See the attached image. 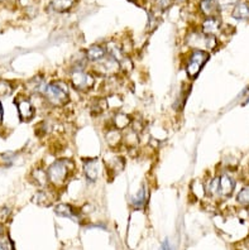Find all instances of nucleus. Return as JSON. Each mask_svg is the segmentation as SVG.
<instances>
[{
    "mask_svg": "<svg viewBox=\"0 0 249 250\" xmlns=\"http://www.w3.org/2000/svg\"><path fill=\"white\" fill-rule=\"evenodd\" d=\"M152 1H157V0H152Z\"/></svg>",
    "mask_w": 249,
    "mask_h": 250,
    "instance_id": "nucleus-33",
    "label": "nucleus"
},
{
    "mask_svg": "<svg viewBox=\"0 0 249 250\" xmlns=\"http://www.w3.org/2000/svg\"><path fill=\"white\" fill-rule=\"evenodd\" d=\"M0 1H5V0H0Z\"/></svg>",
    "mask_w": 249,
    "mask_h": 250,
    "instance_id": "nucleus-32",
    "label": "nucleus"
},
{
    "mask_svg": "<svg viewBox=\"0 0 249 250\" xmlns=\"http://www.w3.org/2000/svg\"><path fill=\"white\" fill-rule=\"evenodd\" d=\"M119 72H120V63L118 60L109 55L105 56L101 61L96 62L92 67V73L95 76H103L105 79L116 76Z\"/></svg>",
    "mask_w": 249,
    "mask_h": 250,
    "instance_id": "nucleus-5",
    "label": "nucleus"
},
{
    "mask_svg": "<svg viewBox=\"0 0 249 250\" xmlns=\"http://www.w3.org/2000/svg\"><path fill=\"white\" fill-rule=\"evenodd\" d=\"M139 144V133L134 129H125L123 134V146H125L128 149H136Z\"/></svg>",
    "mask_w": 249,
    "mask_h": 250,
    "instance_id": "nucleus-17",
    "label": "nucleus"
},
{
    "mask_svg": "<svg viewBox=\"0 0 249 250\" xmlns=\"http://www.w3.org/2000/svg\"><path fill=\"white\" fill-rule=\"evenodd\" d=\"M233 18L238 21H249V3H238L233 10Z\"/></svg>",
    "mask_w": 249,
    "mask_h": 250,
    "instance_id": "nucleus-22",
    "label": "nucleus"
},
{
    "mask_svg": "<svg viewBox=\"0 0 249 250\" xmlns=\"http://www.w3.org/2000/svg\"><path fill=\"white\" fill-rule=\"evenodd\" d=\"M238 3H239V0H216V4H218L219 9L220 10L226 9L229 6L237 5Z\"/></svg>",
    "mask_w": 249,
    "mask_h": 250,
    "instance_id": "nucleus-27",
    "label": "nucleus"
},
{
    "mask_svg": "<svg viewBox=\"0 0 249 250\" xmlns=\"http://www.w3.org/2000/svg\"><path fill=\"white\" fill-rule=\"evenodd\" d=\"M14 103L17 105V110H18L19 118H21L22 122H31L36 115V109H34L32 101L24 96H18L14 100Z\"/></svg>",
    "mask_w": 249,
    "mask_h": 250,
    "instance_id": "nucleus-6",
    "label": "nucleus"
},
{
    "mask_svg": "<svg viewBox=\"0 0 249 250\" xmlns=\"http://www.w3.org/2000/svg\"><path fill=\"white\" fill-rule=\"evenodd\" d=\"M75 163L72 159L60 158L56 159L48 168H47V174H48L49 186H53V188H61L68 182L72 173L75 172Z\"/></svg>",
    "mask_w": 249,
    "mask_h": 250,
    "instance_id": "nucleus-1",
    "label": "nucleus"
},
{
    "mask_svg": "<svg viewBox=\"0 0 249 250\" xmlns=\"http://www.w3.org/2000/svg\"><path fill=\"white\" fill-rule=\"evenodd\" d=\"M222 29V21L218 17L205 18L201 23V32L206 36H216Z\"/></svg>",
    "mask_w": 249,
    "mask_h": 250,
    "instance_id": "nucleus-12",
    "label": "nucleus"
},
{
    "mask_svg": "<svg viewBox=\"0 0 249 250\" xmlns=\"http://www.w3.org/2000/svg\"><path fill=\"white\" fill-rule=\"evenodd\" d=\"M3 118H4V109L1 103H0V125L3 124Z\"/></svg>",
    "mask_w": 249,
    "mask_h": 250,
    "instance_id": "nucleus-30",
    "label": "nucleus"
},
{
    "mask_svg": "<svg viewBox=\"0 0 249 250\" xmlns=\"http://www.w3.org/2000/svg\"><path fill=\"white\" fill-rule=\"evenodd\" d=\"M84 173L88 182H95L97 180V159L86 158L84 159Z\"/></svg>",
    "mask_w": 249,
    "mask_h": 250,
    "instance_id": "nucleus-16",
    "label": "nucleus"
},
{
    "mask_svg": "<svg viewBox=\"0 0 249 250\" xmlns=\"http://www.w3.org/2000/svg\"><path fill=\"white\" fill-rule=\"evenodd\" d=\"M105 142L112 149L119 148L120 146H123V133L112 126V128L105 131Z\"/></svg>",
    "mask_w": 249,
    "mask_h": 250,
    "instance_id": "nucleus-14",
    "label": "nucleus"
},
{
    "mask_svg": "<svg viewBox=\"0 0 249 250\" xmlns=\"http://www.w3.org/2000/svg\"><path fill=\"white\" fill-rule=\"evenodd\" d=\"M234 188H235V181L229 174L219 176V196L229 197L234 192Z\"/></svg>",
    "mask_w": 249,
    "mask_h": 250,
    "instance_id": "nucleus-13",
    "label": "nucleus"
},
{
    "mask_svg": "<svg viewBox=\"0 0 249 250\" xmlns=\"http://www.w3.org/2000/svg\"><path fill=\"white\" fill-rule=\"evenodd\" d=\"M47 87L46 77L43 75H36L32 77L27 83H25V89L31 95H43L45 90Z\"/></svg>",
    "mask_w": 249,
    "mask_h": 250,
    "instance_id": "nucleus-9",
    "label": "nucleus"
},
{
    "mask_svg": "<svg viewBox=\"0 0 249 250\" xmlns=\"http://www.w3.org/2000/svg\"><path fill=\"white\" fill-rule=\"evenodd\" d=\"M237 202L242 206H249V187H244L238 192Z\"/></svg>",
    "mask_w": 249,
    "mask_h": 250,
    "instance_id": "nucleus-24",
    "label": "nucleus"
},
{
    "mask_svg": "<svg viewBox=\"0 0 249 250\" xmlns=\"http://www.w3.org/2000/svg\"><path fill=\"white\" fill-rule=\"evenodd\" d=\"M13 90H14V86L12 85V83L6 81V80H0V98H5V96L12 95Z\"/></svg>",
    "mask_w": 249,
    "mask_h": 250,
    "instance_id": "nucleus-23",
    "label": "nucleus"
},
{
    "mask_svg": "<svg viewBox=\"0 0 249 250\" xmlns=\"http://www.w3.org/2000/svg\"><path fill=\"white\" fill-rule=\"evenodd\" d=\"M10 215H12V210L6 206H1L0 208V224L6 223L9 220Z\"/></svg>",
    "mask_w": 249,
    "mask_h": 250,
    "instance_id": "nucleus-26",
    "label": "nucleus"
},
{
    "mask_svg": "<svg viewBox=\"0 0 249 250\" xmlns=\"http://www.w3.org/2000/svg\"><path fill=\"white\" fill-rule=\"evenodd\" d=\"M132 120H133V118L128 115V114L116 111L113 115V128L118 129L120 131L125 130V129L131 128Z\"/></svg>",
    "mask_w": 249,
    "mask_h": 250,
    "instance_id": "nucleus-15",
    "label": "nucleus"
},
{
    "mask_svg": "<svg viewBox=\"0 0 249 250\" xmlns=\"http://www.w3.org/2000/svg\"><path fill=\"white\" fill-rule=\"evenodd\" d=\"M148 198H149V192H148V188L146 187V185H143L142 188L138 191V193L132 198V206L134 208H146L147 202H148Z\"/></svg>",
    "mask_w": 249,
    "mask_h": 250,
    "instance_id": "nucleus-20",
    "label": "nucleus"
},
{
    "mask_svg": "<svg viewBox=\"0 0 249 250\" xmlns=\"http://www.w3.org/2000/svg\"><path fill=\"white\" fill-rule=\"evenodd\" d=\"M55 214L60 217H66V219H71L73 221H77L79 223L81 220L82 214L81 210L70 204H60L56 205L55 208Z\"/></svg>",
    "mask_w": 249,
    "mask_h": 250,
    "instance_id": "nucleus-8",
    "label": "nucleus"
},
{
    "mask_svg": "<svg viewBox=\"0 0 249 250\" xmlns=\"http://www.w3.org/2000/svg\"><path fill=\"white\" fill-rule=\"evenodd\" d=\"M209 52L205 49H192L190 55L187 56L185 71L188 79L195 80L199 76V73L204 68L205 63L209 61Z\"/></svg>",
    "mask_w": 249,
    "mask_h": 250,
    "instance_id": "nucleus-4",
    "label": "nucleus"
},
{
    "mask_svg": "<svg viewBox=\"0 0 249 250\" xmlns=\"http://www.w3.org/2000/svg\"><path fill=\"white\" fill-rule=\"evenodd\" d=\"M32 178H33L34 185L40 187V188H46L49 187V180L48 174H47V169H43L41 167L34 168L32 171Z\"/></svg>",
    "mask_w": 249,
    "mask_h": 250,
    "instance_id": "nucleus-19",
    "label": "nucleus"
},
{
    "mask_svg": "<svg viewBox=\"0 0 249 250\" xmlns=\"http://www.w3.org/2000/svg\"><path fill=\"white\" fill-rule=\"evenodd\" d=\"M34 131H36L37 137H45L46 134H48L49 131V125L47 122H42L40 123V124H37L36 129H34Z\"/></svg>",
    "mask_w": 249,
    "mask_h": 250,
    "instance_id": "nucleus-25",
    "label": "nucleus"
},
{
    "mask_svg": "<svg viewBox=\"0 0 249 250\" xmlns=\"http://www.w3.org/2000/svg\"><path fill=\"white\" fill-rule=\"evenodd\" d=\"M199 9H200V12L206 18H209V17H216V14L220 12L218 4H216V0H200Z\"/></svg>",
    "mask_w": 249,
    "mask_h": 250,
    "instance_id": "nucleus-18",
    "label": "nucleus"
},
{
    "mask_svg": "<svg viewBox=\"0 0 249 250\" xmlns=\"http://www.w3.org/2000/svg\"><path fill=\"white\" fill-rule=\"evenodd\" d=\"M75 5V0H51L49 9L56 13H67Z\"/></svg>",
    "mask_w": 249,
    "mask_h": 250,
    "instance_id": "nucleus-21",
    "label": "nucleus"
},
{
    "mask_svg": "<svg viewBox=\"0 0 249 250\" xmlns=\"http://www.w3.org/2000/svg\"><path fill=\"white\" fill-rule=\"evenodd\" d=\"M45 101L52 107H64L70 103L68 85L62 80H55L47 83V87L42 95Z\"/></svg>",
    "mask_w": 249,
    "mask_h": 250,
    "instance_id": "nucleus-2",
    "label": "nucleus"
},
{
    "mask_svg": "<svg viewBox=\"0 0 249 250\" xmlns=\"http://www.w3.org/2000/svg\"><path fill=\"white\" fill-rule=\"evenodd\" d=\"M172 1H175V0H172Z\"/></svg>",
    "mask_w": 249,
    "mask_h": 250,
    "instance_id": "nucleus-34",
    "label": "nucleus"
},
{
    "mask_svg": "<svg viewBox=\"0 0 249 250\" xmlns=\"http://www.w3.org/2000/svg\"><path fill=\"white\" fill-rule=\"evenodd\" d=\"M70 83L77 91L88 92L96 83V76L92 72H89L85 67H73L70 72Z\"/></svg>",
    "mask_w": 249,
    "mask_h": 250,
    "instance_id": "nucleus-3",
    "label": "nucleus"
},
{
    "mask_svg": "<svg viewBox=\"0 0 249 250\" xmlns=\"http://www.w3.org/2000/svg\"><path fill=\"white\" fill-rule=\"evenodd\" d=\"M57 200L56 197V188H41L38 192H36V195L33 196L32 201L34 202L38 206H45V208H48L55 204V201Z\"/></svg>",
    "mask_w": 249,
    "mask_h": 250,
    "instance_id": "nucleus-7",
    "label": "nucleus"
},
{
    "mask_svg": "<svg viewBox=\"0 0 249 250\" xmlns=\"http://www.w3.org/2000/svg\"><path fill=\"white\" fill-rule=\"evenodd\" d=\"M1 158H3L4 163H5V165H8V167H9V166L12 165V161L14 157L10 156V153H6V154H3V157H1Z\"/></svg>",
    "mask_w": 249,
    "mask_h": 250,
    "instance_id": "nucleus-29",
    "label": "nucleus"
},
{
    "mask_svg": "<svg viewBox=\"0 0 249 250\" xmlns=\"http://www.w3.org/2000/svg\"><path fill=\"white\" fill-rule=\"evenodd\" d=\"M124 166L125 159L122 156H116V154H114V156H112L105 161V168H107L108 174L113 176V177H115L116 174L120 173L124 169Z\"/></svg>",
    "mask_w": 249,
    "mask_h": 250,
    "instance_id": "nucleus-10",
    "label": "nucleus"
},
{
    "mask_svg": "<svg viewBox=\"0 0 249 250\" xmlns=\"http://www.w3.org/2000/svg\"><path fill=\"white\" fill-rule=\"evenodd\" d=\"M0 250H12V244H10L9 239L0 238Z\"/></svg>",
    "mask_w": 249,
    "mask_h": 250,
    "instance_id": "nucleus-28",
    "label": "nucleus"
},
{
    "mask_svg": "<svg viewBox=\"0 0 249 250\" xmlns=\"http://www.w3.org/2000/svg\"><path fill=\"white\" fill-rule=\"evenodd\" d=\"M4 236V228L1 226V224H0V238H3Z\"/></svg>",
    "mask_w": 249,
    "mask_h": 250,
    "instance_id": "nucleus-31",
    "label": "nucleus"
},
{
    "mask_svg": "<svg viewBox=\"0 0 249 250\" xmlns=\"http://www.w3.org/2000/svg\"><path fill=\"white\" fill-rule=\"evenodd\" d=\"M107 48L103 44H92V46L89 47L85 51V60L88 62H92V63H96V62L101 61L105 56H107Z\"/></svg>",
    "mask_w": 249,
    "mask_h": 250,
    "instance_id": "nucleus-11",
    "label": "nucleus"
}]
</instances>
